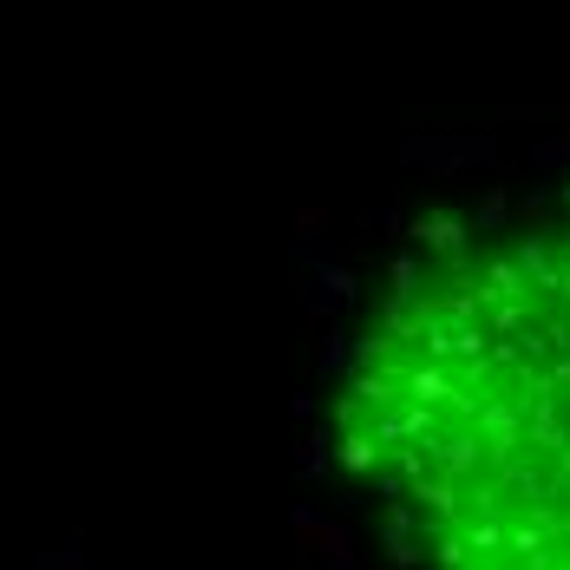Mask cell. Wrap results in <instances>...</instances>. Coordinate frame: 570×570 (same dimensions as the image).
<instances>
[{"label": "cell", "mask_w": 570, "mask_h": 570, "mask_svg": "<svg viewBox=\"0 0 570 570\" xmlns=\"http://www.w3.org/2000/svg\"><path fill=\"white\" fill-rule=\"evenodd\" d=\"M328 433L413 570H570V184L400 243Z\"/></svg>", "instance_id": "6da1fadb"}]
</instances>
